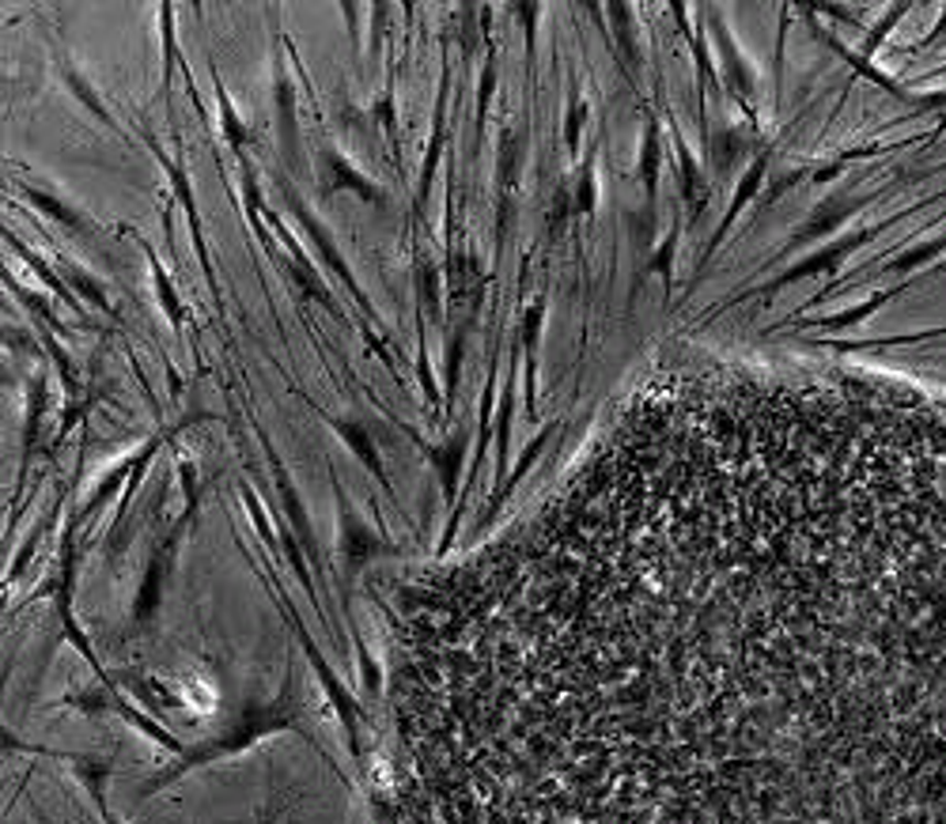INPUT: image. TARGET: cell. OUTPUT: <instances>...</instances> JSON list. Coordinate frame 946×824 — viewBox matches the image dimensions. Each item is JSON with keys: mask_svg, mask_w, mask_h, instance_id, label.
<instances>
[{"mask_svg": "<svg viewBox=\"0 0 946 824\" xmlns=\"http://www.w3.org/2000/svg\"><path fill=\"white\" fill-rule=\"evenodd\" d=\"M587 824H946V397L874 378L693 469L583 711Z\"/></svg>", "mask_w": 946, "mask_h": 824, "instance_id": "obj_1", "label": "cell"}]
</instances>
